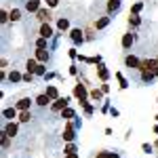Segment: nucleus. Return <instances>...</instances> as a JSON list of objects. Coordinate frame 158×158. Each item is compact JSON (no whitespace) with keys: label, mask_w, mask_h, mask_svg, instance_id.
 Wrapping results in <instances>:
<instances>
[{"label":"nucleus","mask_w":158,"mask_h":158,"mask_svg":"<svg viewBox=\"0 0 158 158\" xmlns=\"http://www.w3.org/2000/svg\"><path fill=\"white\" fill-rule=\"evenodd\" d=\"M76 139V124H74L72 120H68V124H65V131H63V141H74Z\"/></svg>","instance_id":"nucleus-1"},{"label":"nucleus","mask_w":158,"mask_h":158,"mask_svg":"<svg viewBox=\"0 0 158 158\" xmlns=\"http://www.w3.org/2000/svg\"><path fill=\"white\" fill-rule=\"evenodd\" d=\"M86 95H89V93H86V86L82 85V82H78V85L74 86V97L78 99L80 103H85V101H86Z\"/></svg>","instance_id":"nucleus-2"},{"label":"nucleus","mask_w":158,"mask_h":158,"mask_svg":"<svg viewBox=\"0 0 158 158\" xmlns=\"http://www.w3.org/2000/svg\"><path fill=\"white\" fill-rule=\"evenodd\" d=\"M68 101H70L68 97H59V99H55V101L51 103V112H61V110H65V108H68Z\"/></svg>","instance_id":"nucleus-3"},{"label":"nucleus","mask_w":158,"mask_h":158,"mask_svg":"<svg viewBox=\"0 0 158 158\" xmlns=\"http://www.w3.org/2000/svg\"><path fill=\"white\" fill-rule=\"evenodd\" d=\"M82 34H85V32H82L80 27H74L72 32H70V38H72L74 44H82V42H85V36H82Z\"/></svg>","instance_id":"nucleus-4"},{"label":"nucleus","mask_w":158,"mask_h":158,"mask_svg":"<svg viewBox=\"0 0 158 158\" xmlns=\"http://www.w3.org/2000/svg\"><path fill=\"white\" fill-rule=\"evenodd\" d=\"M124 63H127V68H133V70H141V59H137L135 55H127V57H124Z\"/></svg>","instance_id":"nucleus-5"},{"label":"nucleus","mask_w":158,"mask_h":158,"mask_svg":"<svg viewBox=\"0 0 158 158\" xmlns=\"http://www.w3.org/2000/svg\"><path fill=\"white\" fill-rule=\"evenodd\" d=\"M2 131L9 135V137H15V135H17V131H19V124H17L15 120H9L6 124H4V129H2Z\"/></svg>","instance_id":"nucleus-6"},{"label":"nucleus","mask_w":158,"mask_h":158,"mask_svg":"<svg viewBox=\"0 0 158 158\" xmlns=\"http://www.w3.org/2000/svg\"><path fill=\"white\" fill-rule=\"evenodd\" d=\"M133 42H135V36L131 34V32H127V34L122 36V49H124V51H129L131 47H133Z\"/></svg>","instance_id":"nucleus-7"},{"label":"nucleus","mask_w":158,"mask_h":158,"mask_svg":"<svg viewBox=\"0 0 158 158\" xmlns=\"http://www.w3.org/2000/svg\"><path fill=\"white\" fill-rule=\"evenodd\" d=\"M40 9H42V6H40V0H27V2H25V11L27 13H38Z\"/></svg>","instance_id":"nucleus-8"},{"label":"nucleus","mask_w":158,"mask_h":158,"mask_svg":"<svg viewBox=\"0 0 158 158\" xmlns=\"http://www.w3.org/2000/svg\"><path fill=\"white\" fill-rule=\"evenodd\" d=\"M17 112H19L17 108H4V110H2V118H6V120H15V118H19Z\"/></svg>","instance_id":"nucleus-9"},{"label":"nucleus","mask_w":158,"mask_h":158,"mask_svg":"<svg viewBox=\"0 0 158 158\" xmlns=\"http://www.w3.org/2000/svg\"><path fill=\"white\" fill-rule=\"evenodd\" d=\"M51 17H53V13H51L49 9H40V11L36 13V19H38V21H42V23H47Z\"/></svg>","instance_id":"nucleus-10"},{"label":"nucleus","mask_w":158,"mask_h":158,"mask_svg":"<svg viewBox=\"0 0 158 158\" xmlns=\"http://www.w3.org/2000/svg\"><path fill=\"white\" fill-rule=\"evenodd\" d=\"M51 101H53V99H51L47 93H40V95L36 97V103L40 106V108H47V106H51Z\"/></svg>","instance_id":"nucleus-11"},{"label":"nucleus","mask_w":158,"mask_h":158,"mask_svg":"<svg viewBox=\"0 0 158 158\" xmlns=\"http://www.w3.org/2000/svg\"><path fill=\"white\" fill-rule=\"evenodd\" d=\"M30 106H32V99H30V97H21L19 101H17L15 108L19 110V112H23V110H30Z\"/></svg>","instance_id":"nucleus-12"},{"label":"nucleus","mask_w":158,"mask_h":158,"mask_svg":"<svg viewBox=\"0 0 158 158\" xmlns=\"http://www.w3.org/2000/svg\"><path fill=\"white\" fill-rule=\"evenodd\" d=\"M36 61L38 63H47V61H49V51L47 49H36Z\"/></svg>","instance_id":"nucleus-13"},{"label":"nucleus","mask_w":158,"mask_h":158,"mask_svg":"<svg viewBox=\"0 0 158 158\" xmlns=\"http://www.w3.org/2000/svg\"><path fill=\"white\" fill-rule=\"evenodd\" d=\"M118 9H120V0H108V4H106V11H108V15L116 13Z\"/></svg>","instance_id":"nucleus-14"},{"label":"nucleus","mask_w":158,"mask_h":158,"mask_svg":"<svg viewBox=\"0 0 158 158\" xmlns=\"http://www.w3.org/2000/svg\"><path fill=\"white\" fill-rule=\"evenodd\" d=\"M156 65H158V59H143V61H141V70H150V72H154Z\"/></svg>","instance_id":"nucleus-15"},{"label":"nucleus","mask_w":158,"mask_h":158,"mask_svg":"<svg viewBox=\"0 0 158 158\" xmlns=\"http://www.w3.org/2000/svg\"><path fill=\"white\" fill-rule=\"evenodd\" d=\"M47 95H49V97L53 99V101L61 97V95H59V89H57L55 85H49V86H47Z\"/></svg>","instance_id":"nucleus-16"},{"label":"nucleus","mask_w":158,"mask_h":158,"mask_svg":"<svg viewBox=\"0 0 158 158\" xmlns=\"http://www.w3.org/2000/svg\"><path fill=\"white\" fill-rule=\"evenodd\" d=\"M40 36L42 38H51L53 36V27H51L49 23H42L40 25Z\"/></svg>","instance_id":"nucleus-17"},{"label":"nucleus","mask_w":158,"mask_h":158,"mask_svg":"<svg viewBox=\"0 0 158 158\" xmlns=\"http://www.w3.org/2000/svg\"><path fill=\"white\" fill-rule=\"evenodd\" d=\"M19 19H21V11H19V9H11V11H9V21L15 23V21H19Z\"/></svg>","instance_id":"nucleus-18"},{"label":"nucleus","mask_w":158,"mask_h":158,"mask_svg":"<svg viewBox=\"0 0 158 158\" xmlns=\"http://www.w3.org/2000/svg\"><path fill=\"white\" fill-rule=\"evenodd\" d=\"M61 118H65V120H72V118H76V112H74L72 108L61 110Z\"/></svg>","instance_id":"nucleus-19"},{"label":"nucleus","mask_w":158,"mask_h":158,"mask_svg":"<svg viewBox=\"0 0 158 158\" xmlns=\"http://www.w3.org/2000/svg\"><path fill=\"white\" fill-rule=\"evenodd\" d=\"M110 25V17H99L97 21H95V27L97 30H103V27H108Z\"/></svg>","instance_id":"nucleus-20"},{"label":"nucleus","mask_w":158,"mask_h":158,"mask_svg":"<svg viewBox=\"0 0 158 158\" xmlns=\"http://www.w3.org/2000/svg\"><path fill=\"white\" fill-rule=\"evenodd\" d=\"M97 74H99V78H101L103 82H106V80L110 78V72L106 70V65H101V63H99V68H97Z\"/></svg>","instance_id":"nucleus-21"},{"label":"nucleus","mask_w":158,"mask_h":158,"mask_svg":"<svg viewBox=\"0 0 158 158\" xmlns=\"http://www.w3.org/2000/svg\"><path fill=\"white\" fill-rule=\"evenodd\" d=\"M32 120V112H30V110H23V112H19V122H30Z\"/></svg>","instance_id":"nucleus-22"},{"label":"nucleus","mask_w":158,"mask_h":158,"mask_svg":"<svg viewBox=\"0 0 158 158\" xmlns=\"http://www.w3.org/2000/svg\"><path fill=\"white\" fill-rule=\"evenodd\" d=\"M89 95H91V99H93L95 103H99V101H101V95H103V91H99V89H93Z\"/></svg>","instance_id":"nucleus-23"},{"label":"nucleus","mask_w":158,"mask_h":158,"mask_svg":"<svg viewBox=\"0 0 158 158\" xmlns=\"http://www.w3.org/2000/svg\"><path fill=\"white\" fill-rule=\"evenodd\" d=\"M36 68H38V63H36V59H27L25 61V70H27V72H36Z\"/></svg>","instance_id":"nucleus-24"},{"label":"nucleus","mask_w":158,"mask_h":158,"mask_svg":"<svg viewBox=\"0 0 158 158\" xmlns=\"http://www.w3.org/2000/svg\"><path fill=\"white\" fill-rule=\"evenodd\" d=\"M0 137H2V150H9V148H11V139H13V137H9L4 131H2V135H0Z\"/></svg>","instance_id":"nucleus-25"},{"label":"nucleus","mask_w":158,"mask_h":158,"mask_svg":"<svg viewBox=\"0 0 158 158\" xmlns=\"http://www.w3.org/2000/svg\"><path fill=\"white\" fill-rule=\"evenodd\" d=\"M139 23H141V17L139 15H129V25L131 27H137Z\"/></svg>","instance_id":"nucleus-26"},{"label":"nucleus","mask_w":158,"mask_h":158,"mask_svg":"<svg viewBox=\"0 0 158 158\" xmlns=\"http://www.w3.org/2000/svg\"><path fill=\"white\" fill-rule=\"evenodd\" d=\"M57 27L63 32V30H68V27H70V21H68L65 17H59V19H57Z\"/></svg>","instance_id":"nucleus-27"},{"label":"nucleus","mask_w":158,"mask_h":158,"mask_svg":"<svg viewBox=\"0 0 158 158\" xmlns=\"http://www.w3.org/2000/svg\"><path fill=\"white\" fill-rule=\"evenodd\" d=\"M152 78H156L154 72H150V70H141V80H143V82H150Z\"/></svg>","instance_id":"nucleus-28"},{"label":"nucleus","mask_w":158,"mask_h":158,"mask_svg":"<svg viewBox=\"0 0 158 158\" xmlns=\"http://www.w3.org/2000/svg\"><path fill=\"white\" fill-rule=\"evenodd\" d=\"M9 80H11V82H21V80H23V76H21L19 72H15V70H13V72L9 74Z\"/></svg>","instance_id":"nucleus-29"},{"label":"nucleus","mask_w":158,"mask_h":158,"mask_svg":"<svg viewBox=\"0 0 158 158\" xmlns=\"http://www.w3.org/2000/svg\"><path fill=\"white\" fill-rule=\"evenodd\" d=\"M95 158H118V154H114V152H97Z\"/></svg>","instance_id":"nucleus-30"},{"label":"nucleus","mask_w":158,"mask_h":158,"mask_svg":"<svg viewBox=\"0 0 158 158\" xmlns=\"http://www.w3.org/2000/svg\"><path fill=\"white\" fill-rule=\"evenodd\" d=\"M143 9V2H135L133 9H131V15H139V11Z\"/></svg>","instance_id":"nucleus-31"},{"label":"nucleus","mask_w":158,"mask_h":158,"mask_svg":"<svg viewBox=\"0 0 158 158\" xmlns=\"http://www.w3.org/2000/svg\"><path fill=\"white\" fill-rule=\"evenodd\" d=\"M47 40H49V38H38L36 40V49H47Z\"/></svg>","instance_id":"nucleus-32"},{"label":"nucleus","mask_w":158,"mask_h":158,"mask_svg":"<svg viewBox=\"0 0 158 158\" xmlns=\"http://www.w3.org/2000/svg\"><path fill=\"white\" fill-rule=\"evenodd\" d=\"M80 106L85 108V114H86V116H91V114H93V106H89V101H85V103H80Z\"/></svg>","instance_id":"nucleus-33"},{"label":"nucleus","mask_w":158,"mask_h":158,"mask_svg":"<svg viewBox=\"0 0 158 158\" xmlns=\"http://www.w3.org/2000/svg\"><path fill=\"white\" fill-rule=\"evenodd\" d=\"M74 152H76V146H74L72 141H70V143L65 146V150H63V154H74Z\"/></svg>","instance_id":"nucleus-34"},{"label":"nucleus","mask_w":158,"mask_h":158,"mask_svg":"<svg viewBox=\"0 0 158 158\" xmlns=\"http://www.w3.org/2000/svg\"><path fill=\"white\" fill-rule=\"evenodd\" d=\"M141 150H143V152H146V154H152V152H154V150H156V148L152 146V143H143V146H141Z\"/></svg>","instance_id":"nucleus-35"},{"label":"nucleus","mask_w":158,"mask_h":158,"mask_svg":"<svg viewBox=\"0 0 158 158\" xmlns=\"http://www.w3.org/2000/svg\"><path fill=\"white\" fill-rule=\"evenodd\" d=\"M116 78L120 80V89H127V86H129V82H127V80L122 78V74H120V72H116Z\"/></svg>","instance_id":"nucleus-36"},{"label":"nucleus","mask_w":158,"mask_h":158,"mask_svg":"<svg viewBox=\"0 0 158 158\" xmlns=\"http://www.w3.org/2000/svg\"><path fill=\"white\" fill-rule=\"evenodd\" d=\"M36 76H44V63H38V68H36Z\"/></svg>","instance_id":"nucleus-37"},{"label":"nucleus","mask_w":158,"mask_h":158,"mask_svg":"<svg viewBox=\"0 0 158 158\" xmlns=\"http://www.w3.org/2000/svg\"><path fill=\"white\" fill-rule=\"evenodd\" d=\"M0 21H2V23H6V21H9V13L4 11V9L0 11Z\"/></svg>","instance_id":"nucleus-38"},{"label":"nucleus","mask_w":158,"mask_h":158,"mask_svg":"<svg viewBox=\"0 0 158 158\" xmlns=\"http://www.w3.org/2000/svg\"><path fill=\"white\" fill-rule=\"evenodd\" d=\"M32 80H34V74H32V72L23 74V82H30V85H32Z\"/></svg>","instance_id":"nucleus-39"},{"label":"nucleus","mask_w":158,"mask_h":158,"mask_svg":"<svg viewBox=\"0 0 158 158\" xmlns=\"http://www.w3.org/2000/svg\"><path fill=\"white\" fill-rule=\"evenodd\" d=\"M57 4H59V0H47V6H49V9H55Z\"/></svg>","instance_id":"nucleus-40"},{"label":"nucleus","mask_w":158,"mask_h":158,"mask_svg":"<svg viewBox=\"0 0 158 158\" xmlns=\"http://www.w3.org/2000/svg\"><path fill=\"white\" fill-rule=\"evenodd\" d=\"M68 55H70L72 59H76V57H78V53H76V49H70V51H68Z\"/></svg>","instance_id":"nucleus-41"},{"label":"nucleus","mask_w":158,"mask_h":158,"mask_svg":"<svg viewBox=\"0 0 158 158\" xmlns=\"http://www.w3.org/2000/svg\"><path fill=\"white\" fill-rule=\"evenodd\" d=\"M70 74L76 76V74H78V68H76V65H70Z\"/></svg>","instance_id":"nucleus-42"},{"label":"nucleus","mask_w":158,"mask_h":158,"mask_svg":"<svg viewBox=\"0 0 158 158\" xmlns=\"http://www.w3.org/2000/svg\"><path fill=\"white\" fill-rule=\"evenodd\" d=\"M65 158H78V154L74 152V154H65Z\"/></svg>","instance_id":"nucleus-43"},{"label":"nucleus","mask_w":158,"mask_h":158,"mask_svg":"<svg viewBox=\"0 0 158 158\" xmlns=\"http://www.w3.org/2000/svg\"><path fill=\"white\" fill-rule=\"evenodd\" d=\"M154 76H156V78H158V65H156V68H154Z\"/></svg>","instance_id":"nucleus-44"},{"label":"nucleus","mask_w":158,"mask_h":158,"mask_svg":"<svg viewBox=\"0 0 158 158\" xmlns=\"http://www.w3.org/2000/svg\"><path fill=\"white\" fill-rule=\"evenodd\" d=\"M154 133H156V135H158V124H156V127H154Z\"/></svg>","instance_id":"nucleus-45"},{"label":"nucleus","mask_w":158,"mask_h":158,"mask_svg":"<svg viewBox=\"0 0 158 158\" xmlns=\"http://www.w3.org/2000/svg\"><path fill=\"white\" fill-rule=\"evenodd\" d=\"M154 148H156V150H158V139H156V143H154Z\"/></svg>","instance_id":"nucleus-46"},{"label":"nucleus","mask_w":158,"mask_h":158,"mask_svg":"<svg viewBox=\"0 0 158 158\" xmlns=\"http://www.w3.org/2000/svg\"><path fill=\"white\" fill-rule=\"evenodd\" d=\"M156 120H158V114H156Z\"/></svg>","instance_id":"nucleus-47"},{"label":"nucleus","mask_w":158,"mask_h":158,"mask_svg":"<svg viewBox=\"0 0 158 158\" xmlns=\"http://www.w3.org/2000/svg\"><path fill=\"white\" fill-rule=\"evenodd\" d=\"M156 103H158V99H156Z\"/></svg>","instance_id":"nucleus-48"},{"label":"nucleus","mask_w":158,"mask_h":158,"mask_svg":"<svg viewBox=\"0 0 158 158\" xmlns=\"http://www.w3.org/2000/svg\"><path fill=\"white\" fill-rule=\"evenodd\" d=\"M156 59H158V57H156Z\"/></svg>","instance_id":"nucleus-49"}]
</instances>
